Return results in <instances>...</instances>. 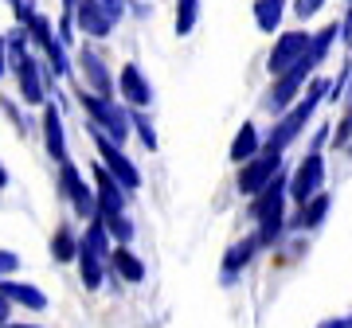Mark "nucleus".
Wrapping results in <instances>:
<instances>
[{
  "label": "nucleus",
  "instance_id": "9",
  "mask_svg": "<svg viewBox=\"0 0 352 328\" xmlns=\"http://www.w3.org/2000/svg\"><path fill=\"white\" fill-rule=\"evenodd\" d=\"M309 43H314V36H309L305 27H298V32H282V36L274 39V47H270V59H266L270 75L278 78V75H286L289 67H298L305 59Z\"/></svg>",
  "mask_w": 352,
  "mask_h": 328
},
{
  "label": "nucleus",
  "instance_id": "8",
  "mask_svg": "<svg viewBox=\"0 0 352 328\" xmlns=\"http://www.w3.org/2000/svg\"><path fill=\"white\" fill-rule=\"evenodd\" d=\"M282 172V152L270 149V145H263V152L258 156H251V161L243 164V172H239V191L243 196H258V191L270 184V180Z\"/></svg>",
  "mask_w": 352,
  "mask_h": 328
},
{
  "label": "nucleus",
  "instance_id": "20",
  "mask_svg": "<svg viewBox=\"0 0 352 328\" xmlns=\"http://www.w3.org/2000/svg\"><path fill=\"white\" fill-rule=\"evenodd\" d=\"M325 215H329V196H325V191H317L314 200H305V203H302V211L294 215V227L317 231L321 223H325Z\"/></svg>",
  "mask_w": 352,
  "mask_h": 328
},
{
  "label": "nucleus",
  "instance_id": "29",
  "mask_svg": "<svg viewBox=\"0 0 352 328\" xmlns=\"http://www.w3.org/2000/svg\"><path fill=\"white\" fill-rule=\"evenodd\" d=\"M340 43L352 47V4H349V12H344V20H340Z\"/></svg>",
  "mask_w": 352,
  "mask_h": 328
},
{
  "label": "nucleus",
  "instance_id": "32",
  "mask_svg": "<svg viewBox=\"0 0 352 328\" xmlns=\"http://www.w3.org/2000/svg\"><path fill=\"white\" fill-rule=\"evenodd\" d=\"M8 71V36H0V78Z\"/></svg>",
  "mask_w": 352,
  "mask_h": 328
},
{
  "label": "nucleus",
  "instance_id": "34",
  "mask_svg": "<svg viewBox=\"0 0 352 328\" xmlns=\"http://www.w3.org/2000/svg\"><path fill=\"white\" fill-rule=\"evenodd\" d=\"M8 328H36V325H8Z\"/></svg>",
  "mask_w": 352,
  "mask_h": 328
},
{
  "label": "nucleus",
  "instance_id": "27",
  "mask_svg": "<svg viewBox=\"0 0 352 328\" xmlns=\"http://www.w3.org/2000/svg\"><path fill=\"white\" fill-rule=\"evenodd\" d=\"M325 4H329V0H298V4H294V12H298V20H314Z\"/></svg>",
  "mask_w": 352,
  "mask_h": 328
},
{
  "label": "nucleus",
  "instance_id": "17",
  "mask_svg": "<svg viewBox=\"0 0 352 328\" xmlns=\"http://www.w3.org/2000/svg\"><path fill=\"white\" fill-rule=\"evenodd\" d=\"M110 266H113V274H118L122 281H129V285L145 281V262H141L138 254H129L126 246H118V250L110 254Z\"/></svg>",
  "mask_w": 352,
  "mask_h": 328
},
{
  "label": "nucleus",
  "instance_id": "33",
  "mask_svg": "<svg viewBox=\"0 0 352 328\" xmlns=\"http://www.w3.org/2000/svg\"><path fill=\"white\" fill-rule=\"evenodd\" d=\"M4 184H8V168H4V164H0V188H4Z\"/></svg>",
  "mask_w": 352,
  "mask_h": 328
},
{
  "label": "nucleus",
  "instance_id": "18",
  "mask_svg": "<svg viewBox=\"0 0 352 328\" xmlns=\"http://www.w3.org/2000/svg\"><path fill=\"white\" fill-rule=\"evenodd\" d=\"M0 293L8 297V301L24 305V309H47V297H43V290H36V285H24V281H0Z\"/></svg>",
  "mask_w": 352,
  "mask_h": 328
},
{
  "label": "nucleus",
  "instance_id": "26",
  "mask_svg": "<svg viewBox=\"0 0 352 328\" xmlns=\"http://www.w3.org/2000/svg\"><path fill=\"white\" fill-rule=\"evenodd\" d=\"M349 82H352V59H344L337 71V78H333V86H329V102H340L344 94H349Z\"/></svg>",
  "mask_w": 352,
  "mask_h": 328
},
{
  "label": "nucleus",
  "instance_id": "21",
  "mask_svg": "<svg viewBox=\"0 0 352 328\" xmlns=\"http://www.w3.org/2000/svg\"><path fill=\"white\" fill-rule=\"evenodd\" d=\"M282 16H286V0H254V24H258V32L274 36L282 27Z\"/></svg>",
  "mask_w": 352,
  "mask_h": 328
},
{
  "label": "nucleus",
  "instance_id": "37",
  "mask_svg": "<svg viewBox=\"0 0 352 328\" xmlns=\"http://www.w3.org/2000/svg\"><path fill=\"white\" fill-rule=\"evenodd\" d=\"M349 110H352V106H349Z\"/></svg>",
  "mask_w": 352,
  "mask_h": 328
},
{
  "label": "nucleus",
  "instance_id": "35",
  "mask_svg": "<svg viewBox=\"0 0 352 328\" xmlns=\"http://www.w3.org/2000/svg\"><path fill=\"white\" fill-rule=\"evenodd\" d=\"M349 156H352V145H349Z\"/></svg>",
  "mask_w": 352,
  "mask_h": 328
},
{
  "label": "nucleus",
  "instance_id": "28",
  "mask_svg": "<svg viewBox=\"0 0 352 328\" xmlns=\"http://www.w3.org/2000/svg\"><path fill=\"white\" fill-rule=\"evenodd\" d=\"M16 266H20V258H16L12 250H0V278H4V274H16Z\"/></svg>",
  "mask_w": 352,
  "mask_h": 328
},
{
  "label": "nucleus",
  "instance_id": "6",
  "mask_svg": "<svg viewBox=\"0 0 352 328\" xmlns=\"http://www.w3.org/2000/svg\"><path fill=\"white\" fill-rule=\"evenodd\" d=\"M78 102L87 106V117L90 126H98L106 137H113L118 145L122 141H129V133H133V114H126L122 106L113 98H102V94H94V90H78Z\"/></svg>",
  "mask_w": 352,
  "mask_h": 328
},
{
  "label": "nucleus",
  "instance_id": "19",
  "mask_svg": "<svg viewBox=\"0 0 352 328\" xmlns=\"http://www.w3.org/2000/svg\"><path fill=\"white\" fill-rule=\"evenodd\" d=\"M258 152H263L258 129L247 121V126H239V133H235V141H231V161H235V164H247L251 156H258Z\"/></svg>",
  "mask_w": 352,
  "mask_h": 328
},
{
  "label": "nucleus",
  "instance_id": "7",
  "mask_svg": "<svg viewBox=\"0 0 352 328\" xmlns=\"http://www.w3.org/2000/svg\"><path fill=\"white\" fill-rule=\"evenodd\" d=\"M90 133H94V149H98V156H102V164L110 168L113 176L122 180V188L126 191H138L141 188V172H138V164L129 161L126 152L118 149V141L113 137H106L98 126H90Z\"/></svg>",
  "mask_w": 352,
  "mask_h": 328
},
{
  "label": "nucleus",
  "instance_id": "2",
  "mask_svg": "<svg viewBox=\"0 0 352 328\" xmlns=\"http://www.w3.org/2000/svg\"><path fill=\"white\" fill-rule=\"evenodd\" d=\"M251 200H254L251 215H254V223H258V239H263V246H270V242H278V235L286 227V200H289L286 168H282L258 196H251Z\"/></svg>",
  "mask_w": 352,
  "mask_h": 328
},
{
  "label": "nucleus",
  "instance_id": "30",
  "mask_svg": "<svg viewBox=\"0 0 352 328\" xmlns=\"http://www.w3.org/2000/svg\"><path fill=\"white\" fill-rule=\"evenodd\" d=\"M102 4H106V12H110L113 20H122V16H126V0H102Z\"/></svg>",
  "mask_w": 352,
  "mask_h": 328
},
{
  "label": "nucleus",
  "instance_id": "24",
  "mask_svg": "<svg viewBox=\"0 0 352 328\" xmlns=\"http://www.w3.org/2000/svg\"><path fill=\"white\" fill-rule=\"evenodd\" d=\"M24 32H28V36H32V39L39 43V51H47L51 43L59 39V32H51V24H47V20H43L39 12H32V16L24 20Z\"/></svg>",
  "mask_w": 352,
  "mask_h": 328
},
{
  "label": "nucleus",
  "instance_id": "11",
  "mask_svg": "<svg viewBox=\"0 0 352 328\" xmlns=\"http://www.w3.org/2000/svg\"><path fill=\"white\" fill-rule=\"evenodd\" d=\"M321 184H325V156L317 149H309L305 161L298 164V172L289 176V200H298V203L314 200L317 191H321Z\"/></svg>",
  "mask_w": 352,
  "mask_h": 328
},
{
  "label": "nucleus",
  "instance_id": "12",
  "mask_svg": "<svg viewBox=\"0 0 352 328\" xmlns=\"http://www.w3.org/2000/svg\"><path fill=\"white\" fill-rule=\"evenodd\" d=\"M75 55H78V71L87 78V90H94L102 98H113V78H110V71H106V59L94 51V39H90L87 47H78Z\"/></svg>",
  "mask_w": 352,
  "mask_h": 328
},
{
  "label": "nucleus",
  "instance_id": "14",
  "mask_svg": "<svg viewBox=\"0 0 352 328\" xmlns=\"http://www.w3.org/2000/svg\"><path fill=\"white\" fill-rule=\"evenodd\" d=\"M43 145H47L51 161H67V133H63V106L59 102H43Z\"/></svg>",
  "mask_w": 352,
  "mask_h": 328
},
{
  "label": "nucleus",
  "instance_id": "5",
  "mask_svg": "<svg viewBox=\"0 0 352 328\" xmlns=\"http://www.w3.org/2000/svg\"><path fill=\"white\" fill-rule=\"evenodd\" d=\"M110 227L102 223V215H94L87 223V235H82V246H78V270H82V285H87L90 293L102 285V278H106V262H110Z\"/></svg>",
  "mask_w": 352,
  "mask_h": 328
},
{
  "label": "nucleus",
  "instance_id": "15",
  "mask_svg": "<svg viewBox=\"0 0 352 328\" xmlns=\"http://www.w3.org/2000/svg\"><path fill=\"white\" fill-rule=\"evenodd\" d=\"M78 27H82L90 39H110L113 27H118V20L106 12L102 0H78Z\"/></svg>",
  "mask_w": 352,
  "mask_h": 328
},
{
  "label": "nucleus",
  "instance_id": "4",
  "mask_svg": "<svg viewBox=\"0 0 352 328\" xmlns=\"http://www.w3.org/2000/svg\"><path fill=\"white\" fill-rule=\"evenodd\" d=\"M329 86H333L329 78H314V82H309V90H305V98L298 102V106H289L286 114H282V117L274 121L270 137H266V145H270V149H278V152H286V149H289V141H294L305 126H309L314 110L329 98Z\"/></svg>",
  "mask_w": 352,
  "mask_h": 328
},
{
  "label": "nucleus",
  "instance_id": "36",
  "mask_svg": "<svg viewBox=\"0 0 352 328\" xmlns=\"http://www.w3.org/2000/svg\"><path fill=\"white\" fill-rule=\"evenodd\" d=\"M349 4H352V0H349Z\"/></svg>",
  "mask_w": 352,
  "mask_h": 328
},
{
  "label": "nucleus",
  "instance_id": "22",
  "mask_svg": "<svg viewBox=\"0 0 352 328\" xmlns=\"http://www.w3.org/2000/svg\"><path fill=\"white\" fill-rule=\"evenodd\" d=\"M78 246H82V239H75V231L63 223V227L55 231V239H51V258H55V262H75Z\"/></svg>",
  "mask_w": 352,
  "mask_h": 328
},
{
  "label": "nucleus",
  "instance_id": "23",
  "mask_svg": "<svg viewBox=\"0 0 352 328\" xmlns=\"http://www.w3.org/2000/svg\"><path fill=\"white\" fill-rule=\"evenodd\" d=\"M196 20H200V0H176V36H192Z\"/></svg>",
  "mask_w": 352,
  "mask_h": 328
},
{
  "label": "nucleus",
  "instance_id": "31",
  "mask_svg": "<svg viewBox=\"0 0 352 328\" xmlns=\"http://www.w3.org/2000/svg\"><path fill=\"white\" fill-rule=\"evenodd\" d=\"M317 328H352V316H329V320H321Z\"/></svg>",
  "mask_w": 352,
  "mask_h": 328
},
{
  "label": "nucleus",
  "instance_id": "3",
  "mask_svg": "<svg viewBox=\"0 0 352 328\" xmlns=\"http://www.w3.org/2000/svg\"><path fill=\"white\" fill-rule=\"evenodd\" d=\"M94 191H98L102 223L110 227V235L118 242H129L133 239V223H129V215H126V188H122V180L113 176L106 164L94 168Z\"/></svg>",
  "mask_w": 352,
  "mask_h": 328
},
{
  "label": "nucleus",
  "instance_id": "25",
  "mask_svg": "<svg viewBox=\"0 0 352 328\" xmlns=\"http://www.w3.org/2000/svg\"><path fill=\"white\" fill-rule=\"evenodd\" d=\"M133 129H138L141 145L149 152H157V129H153V117L145 114V110H133Z\"/></svg>",
  "mask_w": 352,
  "mask_h": 328
},
{
  "label": "nucleus",
  "instance_id": "1",
  "mask_svg": "<svg viewBox=\"0 0 352 328\" xmlns=\"http://www.w3.org/2000/svg\"><path fill=\"white\" fill-rule=\"evenodd\" d=\"M340 39V24H325L321 32L314 36V43H309V51H305V59L298 67H289L286 75L274 78V86H270V94H266V106L274 110V114H282V110H289L294 106V98H298V90L309 82V75H314L317 67L329 59V51H333V43Z\"/></svg>",
  "mask_w": 352,
  "mask_h": 328
},
{
  "label": "nucleus",
  "instance_id": "16",
  "mask_svg": "<svg viewBox=\"0 0 352 328\" xmlns=\"http://www.w3.org/2000/svg\"><path fill=\"white\" fill-rule=\"evenodd\" d=\"M263 250V239L254 235V239H239L231 250H227V258H223V281H235V274H239L243 266H251V258Z\"/></svg>",
  "mask_w": 352,
  "mask_h": 328
},
{
  "label": "nucleus",
  "instance_id": "10",
  "mask_svg": "<svg viewBox=\"0 0 352 328\" xmlns=\"http://www.w3.org/2000/svg\"><path fill=\"white\" fill-rule=\"evenodd\" d=\"M59 188L71 200L75 215H82V219H94L98 215V191H90V184L78 176V168L71 161H59Z\"/></svg>",
  "mask_w": 352,
  "mask_h": 328
},
{
  "label": "nucleus",
  "instance_id": "13",
  "mask_svg": "<svg viewBox=\"0 0 352 328\" xmlns=\"http://www.w3.org/2000/svg\"><path fill=\"white\" fill-rule=\"evenodd\" d=\"M118 90H122L126 106H133V110H149V106H153V86H149V78L141 75L138 63L122 67V75H118Z\"/></svg>",
  "mask_w": 352,
  "mask_h": 328
}]
</instances>
